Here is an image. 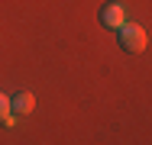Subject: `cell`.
<instances>
[{
	"label": "cell",
	"mask_w": 152,
	"mask_h": 145,
	"mask_svg": "<svg viewBox=\"0 0 152 145\" xmlns=\"http://www.w3.org/2000/svg\"><path fill=\"white\" fill-rule=\"evenodd\" d=\"M32 107H36V97L29 90H20L16 97H10V113H16V116H29Z\"/></svg>",
	"instance_id": "cell-3"
},
{
	"label": "cell",
	"mask_w": 152,
	"mask_h": 145,
	"mask_svg": "<svg viewBox=\"0 0 152 145\" xmlns=\"http://www.w3.org/2000/svg\"><path fill=\"white\" fill-rule=\"evenodd\" d=\"M100 23L107 29H120L126 23V10H123V3H104L100 7Z\"/></svg>",
	"instance_id": "cell-2"
},
{
	"label": "cell",
	"mask_w": 152,
	"mask_h": 145,
	"mask_svg": "<svg viewBox=\"0 0 152 145\" xmlns=\"http://www.w3.org/2000/svg\"><path fill=\"white\" fill-rule=\"evenodd\" d=\"M7 113H10V97H7L3 90H0V123L7 119Z\"/></svg>",
	"instance_id": "cell-4"
},
{
	"label": "cell",
	"mask_w": 152,
	"mask_h": 145,
	"mask_svg": "<svg viewBox=\"0 0 152 145\" xmlns=\"http://www.w3.org/2000/svg\"><path fill=\"white\" fill-rule=\"evenodd\" d=\"M117 32H120V45L126 49V52H142V49H146V42H149L146 29L136 26V23H123Z\"/></svg>",
	"instance_id": "cell-1"
}]
</instances>
